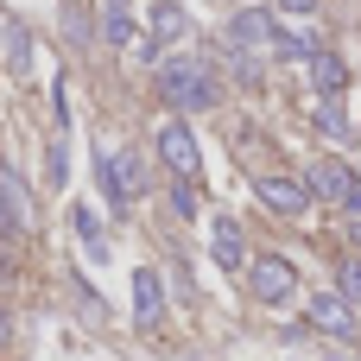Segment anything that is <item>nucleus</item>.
I'll return each instance as SVG.
<instances>
[{
    "label": "nucleus",
    "mask_w": 361,
    "mask_h": 361,
    "mask_svg": "<svg viewBox=\"0 0 361 361\" xmlns=\"http://www.w3.org/2000/svg\"><path fill=\"white\" fill-rule=\"evenodd\" d=\"M254 197H260L273 216H305V209H311V184H298V178H260Z\"/></svg>",
    "instance_id": "nucleus-6"
},
{
    "label": "nucleus",
    "mask_w": 361,
    "mask_h": 361,
    "mask_svg": "<svg viewBox=\"0 0 361 361\" xmlns=\"http://www.w3.org/2000/svg\"><path fill=\"white\" fill-rule=\"evenodd\" d=\"M25 222H32V203H25V184L0 165V235H25Z\"/></svg>",
    "instance_id": "nucleus-8"
},
{
    "label": "nucleus",
    "mask_w": 361,
    "mask_h": 361,
    "mask_svg": "<svg viewBox=\"0 0 361 361\" xmlns=\"http://www.w3.org/2000/svg\"><path fill=\"white\" fill-rule=\"evenodd\" d=\"M305 184H311L317 197H330V203H343L349 216H361V178L349 171V165H343V159H317Z\"/></svg>",
    "instance_id": "nucleus-4"
},
{
    "label": "nucleus",
    "mask_w": 361,
    "mask_h": 361,
    "mask_svg": "<svg viewBox=\"0 0 361 361\" xmlns=\"http://www.w3.org/2000/svg\"><path fill=\"white\" fill-rule=\"evenodd\" d=\"M273 51H279V57H305V63H311L317 38H311V32H273Z\"/></svg>",
    "instance_id": "nucleus-14"
},
{
    "label": "nucleus",
    "mask_w": 361,
    "mask_h": 361,
    "mask_svg": "<svg viewBox=\"0 0 361 361\" xmlns=\"http://www.w3.org/2000/svg\"><path fill=\"white\" fill-rule=\"evenodd\" d=\"M152 82H159V102L178 108V114L216 108V76H209V63H197V57H165Z\"/></svg>",
    "instance_id": "nucleus-1"
},
{
    "label": "nucleus",
    "mask_w": 361,
    "mask_h": 361,
    "mask_svg": "<svg viewBox=\"0 0 361 361\" xmlns=\"http://www.w3.org/2000/svg\"><path fill=\"white\" fill-rule=\"evenodd\" d=\"M228 38H235L241 51H254V44H273V19H267V6H241V13L228 19Z\"/></svg>",
    "instance_id": "nucleus-12"
},
{
    "label": "nucleus",
    "mask_w": 361,
    "mask_h": 361,
    "mask_svg": "<svg viewBox=\"0 0 361 361\" xmlns=\"http://www.w3.org/2000/svg\"><path fill=\"white\" fill-rule=\"evenodd\" d=\"M209 254H216V267H228V273H241V267H247V241H241V222H235V216H216Z\"/></svg>",
    "instance_id": "nucleus-9"
},
{
    "label": "nucleus",
    "mask_w": 361,
    "mask_h": 361,
    "mask_svg": "<svg viewBox=\"0 0 361 361\" xmlns=\"http://www.w3.org/2000/svg\"><path fill=\"white\" fill-rule=\"evenodd\" d=\"M343 298H349V305H361V260H349V267H343Z\"/></svg>",
    "instance_id": "nucleus-18"
},
{
    "label": "nucleus",
    "mask_w": 361,
    "mask_h": 361,
    "mask_svg": "<svg viewBox=\"0 0 361 361\" xmlns=\"http://www.w3.org/2000/svg\"><path fill=\"white\" fill-rule=\"evenodd\" d=\"M311 89H317V95H324V102H330V95H343V89H349V63H343V57H336V51H324V44H317V51H311Z\"/></svg>",
    "instance_id": "nucleus-11"
},
{
    "label": "nucleus",
    "mask_w": 361,
    "mask_h": 361,
    "mask_svg": "<svg viewBox=\"0 0 361 361\" xmlns=\"http://www.w3.org/2000/svg\"><path fill=\"white\" fill-rule=\"evenodd\" d=\"M133 311H140V324H159V317H165V286H159L152 267L133 273Z\"/></svg>",
    "instance_id": "nucleus-13"
},
{
    "label": "nucleus",
    "mask_w": 361,
    "mask_h": 361,
    "mask_svg": "<svg viewBox=\"0 0 361 361\" xmlns=\"http://www.w3.org/2000/svg\"><path fill=\"white\" fill-rule=\"evenodd\" d=\"M247 292H254L260 305H286V298L298 292V267H292L286 254H254V260H247Z\"/></svg>",
    "instance_id": "nucleus-3"
},
{
    "label": "nucleus",
    "mask_w": 361,
    "mask_h": 361,
    "mask_svg": "<svg viewBox=\"0 0 361 361\" xmlns=\"http://www.w3.org/2000/svg\"><path fill=\"white\" fill-rule=\"evenodd\" d=\"M171 209H178V216H197V190H190V178L171 184Z\"/></svg>",
    "instance_id": "nucleus-17"
},
{
    "label": "nucleus",
    "mask_w": 361,
    "mask_h": 361,
    "mask_svg": "<svg viewBox=\"0 0 361 361\" xmlns=\"http://www.w3.org/2000/svg\"><path fill=\"white\" fill-rule=\"evenodd\" d=\"M317 127H324V133H330V140H349V114H343V108H336V95H330V102H324V108H317Z\"/></svg>",
    "instance_id": "nucleus-16"
},
{
    "label": "nucleus",
    "mask_w": 361,
    "mask_h": 361,
    "mask_svg": "<svg viewBox=\"0 0 361 361\" xmlns=\"http://www.w3.org/2000/svg\"><path fill=\"white\" fill-rule=\"evenodd\" d=\"M184 25H190V19H184V6H178V0H159V6H152V38H146V63H159V51H165V44H171V38H178Z\"/></svg>",
    "instance_id": "nucleus-10"
},
{
    "label": "nucleus",
    "mask_w": 361,
    "mask_h": 361,
    "mask_svg": "<svg viewBox=\"0 0 361 361\" xmlns=\"http://www.w3.org/2000/svg\"><path fill=\"white\" fill-rule=\"evenodd\" d=\"M279 6H286V13H298V19H311V13H317V0H279Z\"/></svg>",
    "instance_id": "nucleus-19"
},
{
    "label": "nucleus",
    "mask_w": 361,
    "mask_h": 361,
    "mask_svg": "<svg viewBox=\"0 0 361 361\" xmlns=\"http://www.w3.org/2000/svg\"><path fill=\"white\" fill-rule=\"evenodd\" d=\"M70 222H76V235H82V241H89V254H95V260H102V254H108V241H102V222H95V216H89V209H70Z\"/></svg>",
    "instance_id": "nucleus-15"
},
{
    "label": "nucleus",
    "mask_w": 361,
    "mask_h": 361,
    "mask_svg": "<svg viewBox=\"0 0 361 361\" xmlns=\"http://www.w3.org/2000/svg\"><path fill=\"white\" fill-rule=\"evenodd\" d=\"M159 159L171 165V178H197L203 171V152H197V133L184 121H165L159 127Z\"/></svg>",
    "instance_id": "nucleus-5"
},
{
    "label": "nucleus",
    "mask_w": 361,
    "mask_h": 361,
    "mask_svg": "<svg viewBox=\"0 0 361 361\" xmlns=\"http://www.w3.org/2000/svg\"><path fill=\"white\" fill-rule=\"evenodd\" d=\"M311 324L330 330V336H355V305H349L343 292H317V298H311Z\"/></svg>",
    "instance_id": "nucleus-7"
},
{
    "label": "nucleus",
    "mask_w": 361,
    "mask_h": 361,
    "mask_svg": "<svg viewBox=\"0 0 361 361\" xmlns=\"http://www.w3.org/2000/svg\"><path fill=\"white\" fill-rule=\"evenodd\" d=\"M6 336H13V324H6V311H0V343H6Z\"/></svg>",
    "instance_id": "nucleus-20"
},
{
    "label": "nucleus",
    "mask_w": 361,
    "mask_h": 361,
    "mask_svg": "<svg viewBox=\"0 0 361 361\" xmlns=\"http://www.w3.org/2000/svg\"><path fill=\"white\" fill-rule=\"evenodd\" d=\"M95 178H102V190H108V203H114V209H127V203L146 190V159H140L133 146H114V152H102V159H95Z\"/></svg>",
    "instance_id": "nucleus-2"
}]
</instances>
